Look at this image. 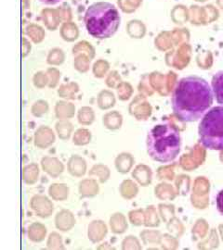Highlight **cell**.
<instances>
[{"instance_id":"ffe728a7","label":"cell","mask_w":223,"mask_h":250,"mask_svg":"<svg viewBox=\"0 0 223 250\" xmlns=\"http://www.w3.org/2000/svg\"><path fill=\"white\" fill-rule=\"evenodd\" d=\"M75 92L74 90V83H65L62 84L60 88L58 89V95L60 98L64 99H74V93Z\"/></svg>"},{"instance_id":"3957f363","label":"cell","mask_w":223,"mask_h":250,"mask_svg":"<svg viewBox=\"0 0 223 250\" xmlns=\"http://www.w3.org/2000/svg\"><path fill=\"white\" fill-rule=\"evenodd\" d=\"M121 17L116 6L109 2H97L89 6L85 14V25L90 36L107 39L120 26Z\"/></svg>"},{"instance_id":"8fae6325","label":"cell","mask_w":223,"mask_h":250,"mask_svg":"<svg viewBox=\"0 0 223 250\" xmlns=\"http://www.w3.org/2000/svg\"><path fill=\"white\" fill-rule=\"evenodd\" d=\"M74 105L65 100L58 101L54 107L55 117L58 120H69L74 115Z\"/></svg>"},{"instance_id":"4fadbf2b","label":"cell","mask_w":223,"mask_h":250,"mask_svg":"<svg viewBox=\"0 0 223 250\" xmlns=\"http://www.w3.org/2000/svg\"><path fill=\"white\" fill-rule=\"evenodd\" d=\"M211 89L218 104L223 106V71L215 73L211 81Z\"/></svg>"},{"instance_id":"9a60e30c","label":"cell","mask_w":223,"mask_h":250,"mask_svg":"<svg viewBox=\"0 0 223 250\" xmlns=\"http://www.w3.org/2000/svg\"><path fill=\"white\" fill-rule=\"evenodd\" d=\"M73 130L74 126L68 120H58V122L55 124L56 134L63 141H67L70 139Z\"/></svg>"},{"instance_id":"d4e9b609","label":"cell","mask_w":223,"mask_h":250,"mask_svg":"<svg viewBox=\"0 0 223 250\" xmlns=\"http://www.w3.org/2000/svg\"><path fill=\"white\" fill-rule=\"evenodd\" d=\"M216 205H217V209L220 212V214L223 217V189L221 190L217 197H216Z\"/></svg>"},{"instance_id":"6da1fadb","label":"cell","mask_w":223,"mask_h":250,"mask_svg":"<svg viewBox=\"0 0 223 250\" xmlns=\"http://www.w3.org/2000/svg\"><path fill=\"white\" fill-rule=\"evenodd\" d=\"M213 92L204 78L191 75L178 81L172 96V109L183 123H194L202 119L211 108Z\"/></svg>"},{"instance_id":"5bb4252c","label":"cell","mask_w":223,"mask_h":250,"mask_svg":"<svg viewBox=\"0 0 223 250\" xmlns=\"http://www.w3.org/2000/svg\"><path fill=\"white\" fill-rule=\"evenodd\" d=\"M40 174V169L37 163L32 162L25 166L24 168V181L28 186H33L38 181Z\"/></svg>"},{"instance_id":"484cf974","label":"cell","mask_w":223,"mask_h":250,"mask_svg":"<svg viewBox=\"0 0 223 250\" xmlns=\"http://www.w3.org/2000/svg\"><path fill=\"white\" fill-rule=\"evenodd\" d=\"M39 1L44 3L46 5H55V4L59 3L61 0H39Z\"/></svg>"},{"instance_id":"cb8c5ba5","label":"cell","mask_w":223,"mask_h":250,"mask_svg":"<svg viewBox=\"0 0 223 250\" xmlns=\"http://www.w3.org/2000/svg\"><path fill=\"white\" fill-rule=\"evenodd\" d=\"M89 111L90 109L89 108H81L78 112V122L82 125H87L90 123V115H89Z\"/></svg>"},{"instance_id":"ac0fdd59","label":"cell","mask_w":223,"mask_h":250,"mask_svg":"<svg viewBox=\"0 0 223 250\" xmlns=\"http://www.w3.org/2000/svg\"><path fill=\"white\" fill-rule=\"evenodd\" d=\"M64 60H65V55L63 50L60 48H53L48 55L47 62L52 66H59L64 62Z\"/></svg>"},{"instance_id":"ba28073f","label":"cell","mask_w":223,"mask_h":250,"mask_svg":"<svg viewBox=\"0 0 223 250\" xmlns=\"http://www.w3.org/2000/svg\"><path fill=\"white\" fill-rule=\"evenodd\" d=\"M54 224L57 230L63 232H69L75 224V219L70 210L62 209L55 215Z\"/></svg>"},{"instance_id":"e0dca14e","label":"cell","mask_w":223,"mask_h":250,"mask_svg":"<svg viewBox=\"0 0 223 250\" xmlns=\"http://www.w3.org/2000/svg\"><path fill=\"white\" fill-rule=\"evenodd\" d=\"M50 110L49 103L45 100H37L32 107H31V113L32 115L36 118H41L46 115Z\"/></svg>"},{"instance_id":"603a6c76","label":"cell","mask_w":223,"mask_h":250,"mask_svg":"<svg viewBox=\"0 0 223 250\" xmlns=\"http://www.w3.org/2000/svg\"><path fill=\"white\" fill-rule=\"evenodd\" d=\"M33 82H34V84L36 88H39V89L44 88L46 85L49 84V77H48L47 72L46 73L44 72H36V74L34 75Z\"/></svg>"},{"instance_id":"44dd1931","label":"cell","mask_w":223,"mask_h":250,"mask_svg":"<svg viewBox=\"0 0 223 250\" xmlns=\"http://www.w3.org/2000/svg\"><path fill=\"white\" fill-rule=\"evenodd\" d=\"M47 74L49 77V87L50 88H55L57 84L59 83V81L61 78V72L56 68H50L47 71Z\"/></svg>"},{"instance_id":"30bf717a","label":"cell","mask_w":223,"mask_h":250,"mask_svg":"<svg viewBox=\"0 0 223 250\" xmlns=\"http://www.w3.org/2000/svg\"><path fill=\"white\" fill-rule=\"evenodd\" d=\"M48 193L54 201H65L69 197L70 190L66 184L54 183L50 186Z\"/></svg>"},{"instance_id":"7c38bea8","label":"cell","mask_w":223,"mask_h":250,"mask_svg":"<svg viewBox=\"0 0 223 250\" xmlns=\"http://www.w3.org/2000/svg\"><path fill=\"white\" fill-rule=\"evenodd\" d=\"M67 169L73 176L80 177L85 173L86 162L79 156L73 155L67 163Z\"/></svg>"},{"instance_id":"2e32d148","label":"cell","mask_w":223,"mask_h":250,"mask_svg":"<svg viewBox=\"0 0 223 250\" xmlns=\"http://www.w3.org/2000/svg\"><path fill=\"white\" fill-rule=\"evenodd\" d=\"M47 248L49 250H65L63 236L58 232H50L47 239Z\"/></svg>"},{"instance_id":"8992f818","label":"cell","mask_w":223,"mask_h":250,"mask_svg":"<svg viewBox=\"0 0 223 250\" xmlns=\"http://www.w3.org/2000/svg\"><path fill=\"white\" fill-rule=\"evenodd\" d=\"M56 141V134L48 125L39 126L34 134V145L39 149H47Z\"/></svg>"},{"instance_id":"4316f807","label":"cell","mask_w":223,"mask_h":250,"mask_svg":"<svg viewBox=\"0 0 223 250\" xmlns=\"http://www.w3.org/2000/svg\"><path fill=\"white\" fill-rule=\"evenodd\" d=\"M31 51V45L25 39V57Z\"/></svg>"},{"instance_id":"52a82bcc","label":"cell","mask_w":223,"mask_h":250,"mask_svg":"<svg viewBox=\"0 0 223 250\" xmlns=\"http://www.w3.org/2000/svg\"><path fill=\"white\" fill-rule=\"evenodd\" d=\"M40 166L42 170L51 178H58L65 170L64 164L56 157H43L40 161Z\"/></svg>"},{"instance_id":"5b68a950","label":"cell","mask_w":223,"mask_h":250,"mask_svg":"<svg viewBox=\"0 0 223 250\" xmlns=\"http://www.w3.org/2000/svg\"><path fill=\"white\" fill-rule=\"evenodd\" d=\"M30 208L33 212L41 219H48L53 214L54 205L50 197L37 194L30 200Z\"/></svg>"},{"instance_id":"7402d4cb","label":"cell","mask_w":223,"mask_h":250,"mask_svg":"<svg viewBox=\"0 0 223 250\" xmlns=\"http://www.w3.org/2000/svg\"><path fill=\"white\" fill-rule=\"evenodd\" d=\"M89 140V134L88 131L79 129L77 130L73 137V143L76 146H81V145H85L88 143Z\"/></svg>"},{"instance_id":"7a4b0ae2","label":"cell","mask_w":223,"mask_h":250,"mask_svg":"<svg viewBox=\"0 0 223 250\" xmlns=\"http://www.w3.org/2000/svg\"><path fill=\"white\" fill-rule=\"evenodd\" d=\"M146 148L153 161L161 163L175 161L181 149L180 133L170 123L155 125L147 134Z\"/></svg>"},{"instance_id":"277c9868","label":"cell","mask_w":223,"mask_h":250,"mask_svg":"<svg viewBox=\"0 0 223 250\" xmlns=\"http://www.w3.org/2000/svg\"><path fill=\"white\" fill-rule=\"evenodd\" d=\"M199 140L209 150H223V106L211 107L198 127Z\"/></svg>"},{"instance_id":"d6986e66","label":"cell","mask_w":223,"mask_h":250,"mask_svg":"<svg viewBox=\"0 0 223 250\" xmlns=\"http://www.w3.org/2000/svg\"><path fill=\"white\" fill-rule=\"evenodd\" d=\"M27 35L31 37L34 43L38 44L44 39L45 34L41 27L31 25L27 29Z\"/></svg>"},{"instance_id":"9c48e42d","label":"cell","mask_w":223,"mask_h":250,"mask_svg":"<svg viewBox=\"0 0 223 250\" xmlns=\"http://www.w3.org/2000/svg\"><path fill=\"white\" fill-rule=\"evenodd\" d=\"M48 229L45 224L39 222H34L28 226L27 236L30 241L34 243H41L47 237Z\"/></svg>"}]
</instances>
